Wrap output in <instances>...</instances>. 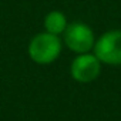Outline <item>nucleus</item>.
<instances>
[{"mask_svg":"<svg viewBox=\"0 0 121 121\" xmlns=\"http://www.w3.org/2000/svg\"><path fill=\"white\" fill-rule=\"evenodd\" d=\"M63 50V40L48 31L37 33L31 37L27 46V54L31 61L39 66H47L54 63Z\"/></svg>","mask_w":121,"mask_h":121,"instance_id":"1","label":"nucleus"},{"mask_svg":"<svg viewBox=\"0 0 121 121\" xmlns=\"http://www.w3.org/2000/svg\"><path fill=\"white\" fill-rule=\"evenodd\" d=\"M63 44L76 54L90 53L95 44V36L93 29L83 22L69 23L63 33Z\"/></svg>","mask_w":121,"mask_h":121,"instance_id":"2","label":"nucleus"},{"mask_svg":"<svg viewBox=\"0 0 121 121\" xmlns=\"http://www.w3.org/2000/svg\"><path fill=\"white\" fill-rule=\"evenodd\" d=\"M93 53L103 64L121 66V30H108L95 39Z\"/></svg>","mask_w":121,"mask_h":121,"instance_id":"3","label":"nucleus"},{"mask_svg":"<svg viewBox=\"0 0 121 121\" xmlns=\"http://www.w3.org/2000/svg\"><path fill=\"white\" fill-rule=\"evenodd\" d=\"M103 63L94 53L77 54L70 64V76L74 81L80 84H88L95 81L101 74Z\"/></svg>","mask_w":121,"mask_h":121,"instance_id":"4","label":"nucleus"},{"mask_svg":"<svg viewBox=\"0 0 121 121\" xmlns=\"http://www.w3.org/2000/svg\"><path fill=\"white\" fill-rule=\"evenodd\" d=\"M67 24H69V22H67L66 14L63 12H60V10L48 12L46 14V17H44V22H43L44 31H48V33L56 34V36L63 34Z\"/></svg>","mask_w":121,"mask_h":121,"instance_id":"5","label":"nucleus"}]
</instances>
